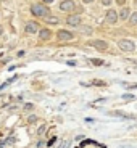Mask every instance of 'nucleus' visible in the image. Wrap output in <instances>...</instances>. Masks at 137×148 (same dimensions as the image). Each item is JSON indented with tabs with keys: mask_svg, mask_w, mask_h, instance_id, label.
Instances as JSON below:
<instances>
[{
	"mask_svg": "<svg viewBox=\"0 0 137 148\" xmlns=\"http://www.w3.org/2000/svg\"><path fill=\"white\" fill-rule=\"evenodd\" d=\"M31 13H32L34 16H47L50 11H48V8L45 7V5H41V3H34L32 7H31Z\"/></svg>",
	"mask_w": 137,
	"mask_h": 148,
	"instance_id": "obj_1",
	"label": "nucleus"
},
{
	"mask_svg": "<svg viewBox=\"0 0 137 148\" xmlns=\"http://www.w3.org/2000/svg\"><path fill=\"white\" fill-rule=\"evenodd\" d=\"M118 47L121 48V50H124V52H132L134 48H136V45H134L132 40H127V39H124V40H119V42H118Z\"/></svg>",
	"mask_w": 137,
	"mask_h": 148,
	"instance_id": "obj_2",
	"label": "nucleus"
},
{
	"mask_svg": "<svg viewBox=\"0 0 137 148\" xmlns=\"http://www.w3.org/2000/svg\"><path fill=\"white\" fill-rule=\"evenodd\" d=\"M66 23L71 24V26H79V24H81V16L79 15H71V16L66 18Z\"/></svg>",
	"mask_w": 137,
	"mask_h": 148,
	"instance_id": "obj_3",
	"label": "nucleus"
},
{
	"mask_svg": "<svg viewBox=\"0 0 137 148\" xmlns=\"http://www.w3.org/2000/svg\"><path fill=\"white\" fill-rule=\"evenodd\" d=\"M56 37H58V40H71L73 39V34L70 31H58Z\"/></svg>",
	"mask_w": 137,
	"mask_h": 148,
	"instance_id": "obj_4",
	"label": "nucleus"
},
{
	"mask_svg": "<svg viewBox=\"0 0 137 148\" xmlns=\"http://www.w3.org/2000/svg\"><path fill=\"white\" fill-rule=\"evenodd\" d=\"M107 21L111 23V24L116 23V21H118V13H116L115 10H108L107 11Z\"/></svg>",
	"mask_w": 137,
	"mask_h": 148,
	"instance_id": "obj_5",
	"label": "nucleus"
},
{
	"mask_svg": "<svg viewBox=\"0 0 137 148\" xmlns=\"http://www.w3.org/2000/svg\"><path fill=\"white\" fill-rule=\"evenodd\" d=\"M90 45L95 47V48H98V50H107V47H108V44L105 40H92Z\"/></svg>",
	"mask_w": 137,
	"mask_h": 148,
	"instance_id": "obj_6",
	"label": "nucleus"
},
{
	"mask_svg": "<svg viewBox=\"0 0 137 148\" xmlns=\"http://www.w3.org/2000/svg\"><path fill=\"white\" fill-rule=\"evenodd\" d=\"M37 31H39V24H37V23L31 21V23H28V24H26V32H28V34L37 32Z\"/></svg>",
	"mask_w": 137,
	"mask_h": 148,
	"instance_id": "obj_7",
	"label": "nucleus"
},
{
	"mask_svg": "<svg viewBox=\"0 0 137 148\" xmlns=\"http://www.w3.org/2000/svg\"><path fill=\"white\" fill-rule=\"evenodd\" d=\"M60 10H63V11H71V10H74V2H71V0L63 2V3L60 5Z\"/></svg>",
	"mask_w": 137,
	"mask_h": 148,
	"instance_id": "obj_8",
	"label": "nucleus"
},
{
	"mask_svg": "<svg viewBox=\"0 0 137 148\" xmlns=\"http://www.w3.org/2000/svg\"><path fill=\"white\" fill-rule=\"evenodd\" d=\"M50 36H52V34H50V31H48V29H41V31H39V37H41V40H48Z\"/></svg>",
	"mask_w": 137,
	"mask_h": 148,
	"instance_id": "obj_9",
	"label": "nucleus"
},
{
	"mask_svg": "<svg viewBox=\"0 0 137 148\" xmlns=\"http://www.w3.org/2000/svg\"><path fill=\"white\" fill-rule=\"evenodd\" d=\"M129 13H131L129 8H123V11L119 13V18H121V19H127V18H129Z\"/></svg>",
	"mask_w": 137,
	"mask_h": 148,
	"instance_id": "obj_10",
	"label": "nucleus"
},
{
	"mask_svg": "<svg viewBox=\"0 0 137 148\" xmlns=\"http://www.w3.org/2000/svg\"><path fill=\"white\" fill-rule=\"evenodd\" d=\"M45 21L50 23V24H56V23H58V18H56V16H45Z\"/></svg>",
	"mask_w": 137,
	"mask_h": 148,
	"instance_id": "obj_11",
	"label": "nucleus"
},
{
	"mask_svg": "<svg viewBox=\"0 0 137 148\" xmlns=\"http://www.w3.org/2000/svg\"><path fill=\"white\" fill-rule=\"evenodd\" d=\"M129 23L132 24V26H136V24H137V11H134L132 15H131V18H129Z\"/></svg>",
	"mask_w": 137,
	"mask_h": 148,
	"instance_id": "obj_12",
	"label": "nucleus"
},
{
	"mask_svg": "<svg viewBox=\"0 0 137 148\" xmlns=\"http://www.w3.org/2000/svg\"><path fill=\"white\" fill-rule=\"evenodd\" d=\"M90 61H92V64H97V66L103 64V61H102V60H90Z\"/></svg>",
	"mask_w": 137,
	"mask_h": 148,
	"instance_id": "obj_13",
	"label": "nucleus"
},
{
	"mask_svg": "<svg viewBox=\"0 0 137 148\" xmlns=\"http://www.w3.org/2000/svg\"><path fill=\"white\" fill-rule=\"evenodd\" d=\"M55 142H56V138H55V137H53V138H50V142H48V143H47V145H48V147H52V145H53V143H55Z\"/></svg>",
	"mask_w": 137,
	"mask_h": 148,
	"instance_id": "obj_14",
	"label": "nucleus"
},
{
	"mask_svg": "<svg viewBox=\"0 0 137 148\" xmlns=\"http://www.w3.org/2000/svg\"><path fill=\"white\" fill-rule=\"evenodd\" d=\"M102 3H103V5H107V7H108V5L111 3V0H102Z\"/></svg>",
	"mask_w": 137,
	"mask_h": 148,
	"instance_id": "obj_15",
	"label": "nucleus"
},
{
	"mask_svg": "<svg viewBox=\"0 0 137 148\" xmlns=\"http://www.w3.org/2000/svg\"><path fill=\"white\" fill-rule=\"evenodd\" d=\"M94 84H95V85H105V82H102V81H95Z\"/></svg>",
	"mask_w": 137,
	"mask_h": 148,
	"instance_id": "obj_16",
	"label": "nucleus"
},
{
	"mask_svg": "<svg viewBox=\"0 0 137 148\" xmlns=\"http://www.w3.org/2000/svg\"><path fill=\"white\" fill-rule=\"evenodd\" d=\"M124 2H126V0H116V3L118 5H124Z\"/></svg>",
	"mask_w": 137,
	"mask_h": 148,
	"instance_id": "obj_17",
	"label": "nucleus"
},
{
	"mask_svg": "<svg viewBox=\"0 0 137 148\" xmlns=\"http://www.w3.org/2000/svg\"><path fill=\"white\" fill-rule=\"evenodd\" d=\"M84 3H90V2H94V0H82Z\"/></svg>",
	"mask_w": 137,
	"mask_h": 148,
	"instance_id": "obj_18",
	"label": "nucleus"
},
{
	"mask_svg": "<svg viewBox=\"0 0 137 148\" xmlns=\"http://www.w3.org/2000/svg\"><path fill=\"white\" fill-rule=\"evenodd\" d=\"M44 2H45V3H52L53 0H44Z\"/></svg>",
	"mask_w": 137,
	"mask_h": 148,
	"instance_id": "obj_19",
	"label": "nucleus"
},
{
	"mask_svg": "<svg viewBox=\"0 0 137 148\" xmlns=\"http://www.w3.org/2000/svg\"><path fill=\"white\" fill-rule=\"evenodd\" d=\"M2 32H3V29H2V26H0V36H2Z\"/></svg>",
	"mask_w": 137,
	"mask_h": 148,
	"instance_id": "obj_20",
	"label": "nucleus"
},
{
	"mask_svg": "<svg viewBox=\"0 0 137 148\" xmlns=\"http://www.w3.org/2000/svg\"><path fill=\"white\" fill-rule=\"evenodd\" d=\"M136 2H137V0H136Z\"/></svg>",
	"mask_w": 137,
	"mask_h": 148,
	"instance_id": "obj_21",
	"label": "nucleus"
}]
</instances>
